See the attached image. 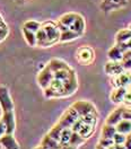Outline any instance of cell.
I'll list each match as a JSON object with an SVG mask.
<instances>
[{
	"mask_svg": "<svg viewBox=\"0 0 131 149\" xmlns=\"http://www.w3.org/2000/svg\"><path fill=\"white\" fill-rule=\"evenodd\" d=\"M41 27L44 29V32H45V34L47 36L45 47H50L56 44V43H59L60 31L58 28V25H56V22L47 20V22H44V23H41Z\"/></svg>",
	"mask_w": 131,
	"mask_h": 149,
	"instance_id": "obj_1",
	"label": "cell"
},
{
	"mask_svg": "<svg viewBox=\"0 0 131 149\" xmlns=\"http://www.w3.org/2000/svg\"><path fill=\"white\" fill-rule=\"evenodd\" d=\"M75 58L79 65H92L95 60V52L91 47L82 45L77 49Z\"/></svg>",
	"mask_w": 131,
	"mask_h": 149,
	"instance_id": "obj_2",
	"label": "cell"
},
{
	"mask_svg": "<svg viewBox=\"0 0 131 149\" xmlns=\"http://www.w3.org/2000/svg\"><path fill=\"white\" fill-rule=\"evenodd\" d=\"M79 119V115L78 113L76 112V110L72 107V106H69L65 112L63 114L60 116L58 123L62 127V128H71V125L76 122V120Z\"/></svg>",
	"mask_w": 131,
	"mask_h": 149,
	"instance_id": "obj_3",
	"label": "cell"
},
{
	"mask_svg": "<svg viewBox=\"0 0 131 149\" xmlns=\"http://www.w3.org/2000/svg\"><path fill=\"white\" fill-rule=\"evenodd\" d=\"M0 107L2 112L14 111V102L10 96L9 89L6 86H0Z\"/></svg>",
	"mask_w": 131,
	"mask_h": 149,
	"instance_id": "obj_4",
	"label": "cell"
},
{
	"mask_svg": "<svg viewBox=\"0 0 131 149\" xmlns=\"http://www.w3.org/2000/svg\"><path fill=\"white\" fill-rule=\"evenodd\" d=\"M111 85L113 88L115 87H130L131 86V71L124 70L121 74L113 76L111 79Z\"/></svg>",
	"mask_w": 131,
	"mask_h": 149,
	"instance_id": "obj_5",
	"label": "cell"
},
{
	"mask_svg": "<svg viewBox=\"0 0 131 149\" xmlns=\"http://www.w3.org/2000/svg\"><path fill=\"white\" fill-rule=\"evenodd\" d=\"M71 106L78 113L79 118L80 116H84L86 114H89V113H97V110L94 106V104H92V103L88 102V101H83V100L82 101H77Z\"/></svg>",
	"mask_w": 131,
	"mask_h": 149,
	"instance_id": "obj_6",
	"label": "cell"
},
{
	"mask_svg": "<svg viewBox=\"0 0 131 149\" xmlns=\"http://www.w3.org/2000/svg\"><path fill=\"white\" fill-rule=\"evenodd\" d=\"M1 121L5 124L6 128V133L8 134H14L16 130V119H15V112L14 111H6L2 112Z\"/></svg>",
	"mask_w": 131,
	"mask_h": 149,
	"instance_id": "obj_7",
	"label": "cell"
},
{
	"mask_svg": "<svg viewBox=\"0 0 131 149\" xmlns=\"http://www.w3.org/2000/svg\"><path fill=\"white\" fill-rule=\"evenodd\" d=\"M128 6V0H103L101 3V9L104 13H110L122 9Z\"/></svg>",
	"mask_w": 131,
	"mask_h": 149,
	"instance_id": "obj_8",
	"label": "cell"
},
{
	"mask_svg": "<svg viewBox=\"0 0 131 149\" xmlns=\"http://www.w3.org/2000/svg\"><path fill=\"white\" fill-rule=\"evenodd\" d=\"M52 79H53V72L50 70V68H49L47 65H45V67L38 72V77H36L38 86H40L43 91L49 87V85L52 81Z\"/></svg>",
	"mask_w": 131,
	"mask_h": 149,
	"instance_id": "obj_9",
	"label": "cell"
},
{
	"mask_svg": "<svg viewBox=\"0 0 131 149\" xmlns=\"http://www.w3.org/2000/svg\"><path fill=\"white\" fill-rule=\"evenodd\" d=\"M78 88V80H77V74L76 71H74L66 80H63V89H65V97H69Z\"/></svg>",
	"mask_w": 131,
	"mask_h": 149,
	"instance_id": "obj_10",
	"label": "cell"
},
{
	"mask_svg": "<svg viewBox=\"0 0 131 149\" xmlns=\"http://www.w3.org/2000/svg\"><path fill=\"white\" fill-rule=\"evenodd\" d=\"M56 25H58V28L60 31V40H59V42H61V43L71 42V41H75V40L80 37L78 34H76L75 32H72L71 29H69V28L63 26V25H61L59 23H56Z\"/></svg>",
	"mask_w": 131,
	"mask_h": 149,
	"instance_id": "obj_11",
	"label": "cell"
},
{
	"mask_svg": "<svg viewBox=\"0 0 131 149\" xmlns=\"http://www.w3.org/2000/svg\"><path fill=\"white\" fill-rule=\"evenodd\" d=\"M0 147L2 149H20L18 141L14 137V134L5 133L0 137Z\"/></svg>",
	"mask_w": 131,
	"mask_h": 149,
	"instance_id": "obj_12",
	"label": "cell"
},
{
	"mask_svg": "<svg viewBox=\"0 0 131 149\" xmlns=\"http://www.w3.org/2000/svg\"><path fill=\"white\" fill-rule=\"evenodd\" d=\"M104 71L105 74H107L109 76H116V74H121L124 71V68L122 65L121 61H107L106 65L104 67Z\"/></svg>",
	"mask_w": 131,
	"mask_h": 149,
	"instance_id": "obj_13",
	"label": "cell"
},
{
	"mask_svg": "<svg viewBox=\"0 0 131 149\" xmlns=\"http://www.w3.org/2000/svg\"><path fill=\"white\" fill-rule=\"evenodd\" d=\"M69 29H71L72 32H75L76 34H78L80 37L84 35L85 29H86V22H85V18L80 14L77 15V17L74 20V23L70 25Z\"/></svg>",
	"mask_w": 131,
	"mask_h": 149,
	"instance_id": "obj_14",
	"label": "cell"
},
{
	"mask_svg": "<svg viewBox=\"0 0 131 149\" xmlns=\"http://www.w3.org/2000/svg\"><path fill=\"white\" fill-rule=\"evenodd\" d=\"M125 50L120 44H114L109 51H107V58L110 61H122L123 59V52Z\"/></svg>",
	"mask_w": 131,
	"mask_h": 149,
	"instance_id": "obj_15",
	"label": "cell"
},
{
	"mask_svg": "<svg viewBox=\"0 0 131 149\" xmlns=\"http://www.w3.org/2000/svg\"><path fill=\"white\" fill-rule=\"evenodd\" d=\"M127 87H115L113 88L111 95H110V100L111 102L114 104H122L123 101V97H124V94L127 92Z\"/></svg>",
	"mask_w": 131,
	"mask_h": 149,
	"instance_id": "obj_16",
	"label": "cell"
},
{
	"mask_svg": "<svg viewBox=\"0 0 131 149\" xmlns=\"http://www.w3.org/2000/svg\"><path fill=\"white\" fill-rule=\"evenodd\" d=\"M47 65L50 68V70H51L52 72H56L58 70H62V69H68V68H70V65H68L66 61H63L62 59H58V58L51 59L47 63Z\"/></svg>",
	"mask_w": 131,
	"mask_h": 149,
	"instance_id": "obj_17",
	"label": "cell"
},
{
	"mask_svg": "<svg viewBox=\"0 0 131 149\" xmlns=\"http://www.w3.org/2000/svg\"><path fill=\"white\" fill-rule=\"evenodd\" d=\"M121 120H122V107H118V109H115L114 111L110 113V115L107 116L105 123L115 127Z\"/></svg>",
	"mask_w": 131,
	"mask_h": 149,
	"instance_id": "obj_18",
	"label": "cell"
},
{
	"mask_svg": "<svg viewBox=\"0 0 131 149\" xmlns=\"http://www.w3.org/2000/svg\"><path fill=\"white\" fill-rule=\"evenodd\" d=\"M131 38V29L123 28L115 34V44H124Z\"/></svg>",
	"mask_w": 131,
	"mask_h": 149,
	"instance_id": "obj_19",
	"label": "cell"
},
{
	"mask_svg": "<svg viewBox=\"0 0 131 149\" xmlns=\"http://www.w3.org/2000/svg\"><path fill=\"white\" fill-rule=\"evenodd\" d=\"M95 128H96L95 125H91V124H87V123L83 122L80 129H79V131L77 133L80 137H83L84 139H88V138H91L93 136V133L95 132Z\"/></svg>",
	"mask_w": 131,
	"mask_h": 149,
	"instance_id": "obj_20",
	"label": "cell"
},
{
	"mask_svg": "<svg viewBox=\"0 0 131 149\" xmlns=\"http://www.w3.org/2000/svg\"><path fill=\"white\" fill-rule=\"evenodd\" d=\"M77 15H78V13H67V14H63L60 18L58 19L56 23H59V24H61V25H63V26L69 28L70 25L74 23V20L77 17Z\"/></svg>",
	"mask_w": 131,
	"mask_h": 149,
	"instance_id": "obj_21",
	"label": "cell"
},
{
	"mask_svg": "<svg viewBox=\"0 0 131 149\" xmlns=\"http://www.w3.org/2000/svg\"><path fill=\"white\" fill-rule=\"evenodd\" d=\"M115 130H116V132L122 133V134H125V136L130 134L131 133V121L123 120V119H122L121 121L115 125Z\"/></svg>",
	"mask_w": 131,
	"mask_h": 149,
	"instance_id": "obj_22",
	"label": "cell"
},
{
	"mask_svg": "<svg viewBox=\"0 0 131 149\" xmlns=\"http://www.w3.org/2000/svg\"><path fill=\"white\" fill-rule=\"evenodd\" d=\"M41 145H43L44 147H47L49 149H60V145H59V142L56 141V139H53L52 137H50L49 134H45L42 140H41Z\"/></svg>",
	"mask_w": 131,
	"mask_h": 149,
	"instance_id": "obj_23",
	"label": "cell"
},
{
	"mask_svg": "<svg viewBox=\"0 0 131 149\" xmlns=\"http://www.w3.org/2000/svg\"><path fill=\"white\" fill-rule=\"evenodd\" d=\"M71 133H72V130L70 128H63L62 131H61V133H60L59 140H58L59 145L60 146H67V145H69Z\"/></svg>",
	"mask_w": 131,
	"mask_h": 149,
	"instance_id": "obj_24",
	"label": "cell"
},
{
	"mask_svg": "<svg viewBox=\"0 0 131 149\" xmlns=\"http://www.w3.org/2000/svg\"><path fill=\"white\" fill-rule=\"evenodd\" d=\"M22 33H23V36L25 38L26 43H27L29 47H36V37H35V33L33 32H29L26 28L22 27Z\"/></svg>",
	"mask_w": 131,
	"mask_h": 149,
	"instance_id": "obj_25",
	"label": "cell"
},
{
	"mask_svg": "<svg viewBox=\"0 0 131 149\" xmlns=\"http://www.w3.org/2000/svg\"><path fill=\"white\" fill-rule=\"evenodd\" d=\"M35 37H36V47H45V44H47V36L44 32V29L41 27L38 32L35 33Z\"/></svg>",
	"mask_w": 131,
	"mask_h": 149,
	"instance_id": "obj_26",
	"label": "cell"
},
{
	"mask_svg": "<svg viewBox=\"0 0 131 149\" xmlns=\"http://www.w3.org/2000/svg\"><path fill=\"white\" fill-rule=\"evenodd\" d=\"M115 127L114 125H110V124H104L103 128H102V130H101V137L102 138H110V139H112L113 136L115 134Z\"/></svg>",
	"mask_w": 131,
	"mask_h": 149,
	"instance_id": "obj_27",
	"label": "cell"
},
{
	"mask_svg": "<svg viewBox=\"0 0 131 149\" xmlns=\"http://www.w3.org/2000/svg\"><path fill=\"white\" fill-rule=\"evenodd\" d=\"M23 27L26 28L29 32H33V33H36L38 29L41 28V23L38 22V20H33V19H29V20H26L23 25Z\"/></svg>",
	"mask_w": 131,
	"mask_h": 149,
	"instance_id": "obj_28",
	"label": "cell"
},
{
	"mask_svg": "<svg viewBox=\"0 0 131 149\" xmlns=\"http://www.w3.org/2000/svg\"><path fill=\"white\" fill-rule=\"evenodd\" d=\"M80 119L83 120L84 123H87V124L96 127L97 120H98V113H89V114H86L84 116H80Z\"/></svg>",
	"mask_w": 131,
	"mask_h": 149,
	"instance_id": "obj_29",
	"label": "cell"
},
{
	"mask_svg": "<svg viewBox=\"0 0 131 149\" xmlns=\"http://www.w3.org/2000/svg\"><path fill=\"white\" fill-rule=\"evenodd\" d=\"M85 141H86V139H84L83 137H80L77 132L72 131L71 137H70V141H69V145L70 146H74V147H79L83 143H85Z\"/></svg>",
	"mask_w": 131,
	"mask_h": 149,
	"instance_id": "obj_30",
	"label": "cell"
},
{
	"mask_svg": "<svg viewBox=\"0 0 131 149\" xmlns=\"http://www.w3.org/2000/svg\"><path fill=\"white\" fill-rule=\"evenodd\" d=\"M62 129H63V128H62V127H61V125H60V124L56 122V124H54V125H53V127L50 129V131L47 132V134H49L50 137H52L53 139H56V141H58V140H59V137H60V133H61V131H62Z\"/></svg>",
	"mask_w": 131,
	"mask_h": 149,
	"instance_id": "obj_31",
	"label": "cell"
},
{
	"mask_svg": "<svg viewBox=\"0 0 131 149\" xmlns=\"http://www.w3.org/2000/svg\"><path fill=\"white\" fill-rule=\"evenodd\" d=\"M112 139L114 145H124V142L127 140V136L122 134V133H119V132H115V134L113 136Z\"/></svg>",
	"mask_w": 131,
	"mask_h": 149,
	"instance_id": "obj_32",
	"label": "cell"
},
{
	"mask_svg": "<svg viewBox=\"0 0 131 149\" xmlns=\"http://www.w3.org/2000/svg\"><path fill=\"white\" fill-rule=\"evenodd\" d=\"M122 104L125 105L127 107H130L131 106V87H128L127 92H125V94H124V97H123Z\"/></svg>",
	"mask_w": 131,
	"mask_h": 149,
	"instance_id": "obj_33",
	"label": "cell"
},
{
	"mask_svg": "<svg viewBox=\"0 0 131 149\" xmlns=\"http://www.w3.org/2000/svg\"><path fill=\"white\" fill-rule=\"evenodd\" d=\"M97 143H100L101 146H103L105 148H107V147H110V146H112L114 145V142H113V139H110V138H100L98 139V142Z\"/></svg>",
	"mask_w": 131,
	"mask_h": 149,
	"instance_id": "obj_34",
	"label": "cell"
},
{
	"mask_svg": "<svg viewBox=\"0 0 131 149\" xmlns=\"http://www.w3.org/2000/svg\"><path fill=\"white\" fill-rule=\"evenodd\" d=\"M122 119L131 121V109L130 107H122Z\"/></svg>",
	"mask_w": 131,
	"mask_h": 149,
	"instance_id": "obj_35",
	"label": "cell"
},
{
	"mask_svg": "<svg viewBox=\"0 0 131 149\" xmlns=\"http://www.w3.org/2000/svg\"><path fill=\"white\" fill-rule=\"evenodd\" d=\"M8 34H9V28H8V26L0 27V42H2L3 40H6V37L8 36Z\"/></svg>",
	"mask_w": 131,
	"mask_h": 149,
	"instance_id": "obj_36",
	"label": "cell"
},
{
	"mask_svg": "<svg viewBox=\"0 0 131 149\" xmlns=\"http://www.w3.org/2000/svg\"><path fill=\"white\" fill-rule=\"evenodd\" d=\"M124 146L127 149H131V134H128L127 136V140L124 142Z\"/></svg>",
	"mask_w": 131,
	"mask_h": 149,
	"instance_id": "obj_37",
	"label": "cell"
},
{
	"mask_svg": "<svg viewBox=\"0 0 131 149\" xmlns=\"http://www.w3.org/2000/svg\"><path fill=\"white\" fill-rule=\"evenodd\" d=\"M5 133H6V128H5V124L2 123L1 119H0V137H2Z\"/></svg>",
	"mask_w": 131,
	"mask_h": 149,
	"instance_id": "obj_38",
	"label": "cell"
},
{
	"mask_svg": "<svg viewBox=\"0 0 131 149\" xmlns=\"http://www.w3.org/2000/svg\"><path fill=\"white\" fill-rule=\"evenodd\" d=\"M123 45H124V47H125L127 50H131V38L127 42V43H124Z\"/></svg>",
	"mask_w": 131,
	"mask_h": 149,
	"instance_id": "obj_39",
	"label": "cell"
},
{
	"mask_svg": "<svg viewBox=\"0 0 131 149\" xmlns=\"http://www.w3.org/2000/svg\"><path fill=\"white\" fill-rule=\"evenodd\" d=\"M60 149H77V147H74V146H70V145H67V146H61Z\"/></svg>",
	"mask_w": 131,
	"mask_h": 149,
	"instance_id": "obj_40",
	"label": "cell"
},
{
	"mask_svg": "<svg viewBox=\"0 0 131 149\" xmlns=\"http://www.w3.org/2000/svg\"><path fill=\"white\" fill-rule=\"evenodd\" d=\"M3 26H7V24H6V22L3 20V18L0 15V27H3Z\"/></svg>",
	"mask_w": 131,
	"mask_h": 149,
	"instance_id": "obj_41",
	"label": "cell"
},
{
	"mask_svg": "<svg viewBox=\"0 0 131 149\" xmlns=\"http://www.w3.org/2000/svg\"><path fill=\"white\" fill-rule=\"evenodd\" d=\"M114 149H127L124 145H114Z\"/></svg>",
	"mask_w": 131,
	"mask_h": 149,
	"instance_id": "obj_42",
	"label": "cell"
},
{
	"mask_svg": "<svg viewBox=\"0 0 131 149\" xmlns=\"http://www.w3.org/2000/svg\"><path fill=\"white\" fill-rule=\"evenodd\" d=\"M34 149H49V148H47V147H44L43 145H41V143H40V145H38V147H35Z\"/></svg>",
	"mask_w": 131,
	"mask_h": 149,
	"instance_id": "obj_43",
	"label": "cell"
},
{
	"mask_svg": "<svg viewBox=\"0 0 131 149\" xmlns=\"http://www.w3.org/2000/svg\"><path fill=\"white\" fill-rule=\"evenodd\" d=\"M95 149H106L105 147H103V146H101L100 143H97L96 146H95Z\"/></svg>",
	"mask_w": 131,
	"mask_h": 149,
	"instance_id": "obj_44",
	"label": "cell"
},
{
	"mask_svg": "<svg viewBox=\"0 0 131 149\" xmlns=\"http://www.w3.org/2000/svg\"><path fill=\"white\" fill-rule=\"evenodd\" d=\"M106 149H114V145H112V146H110V147H107Z\"/></svg>",
	"mask_w": 131,
	"mask_h": 149,
	"instance_id": "obj_45",
	"label": "cell"
},
{
	"mask_svg": "<svg viewBox=\"0 0 131 149\" xmlns=\"http://www.w3.org/2000/svg\"><path fill=\"white\" fill-rule=\"evenodd\" d=\"M128 28H129V29H131V24H130V26H129V27H128Z\"/></svg>",
	"mask_w": 131,
	"mask_h": 149,
	"instance_id": "obj_46",
	"label": "cell"
},
{
	"mask_svg": "<svg viewBox=\"0 0 131 149\" xmlns=\"http://www.w3.org/2000/svg\"><path fill=\"white\" fill-rule=\"evenodd\" d=\"M130 71H131V70H130Z\"/></svg>",
	"mask_w": 131,
	"mask_h": 149,
	"instance_id": "obj_47",
	"label": "cell"
},
{
	"mask_svg": "<svg viewBox=\"0 0 131 149\" xmlns=\"http://www.w3.org/2000/svg\"><path fill=\"white\" fill-rule=\"evenodd\" d=\"M130 134H131V133H130Z\"/></svg>",
	"mask_w": 131,
	"mask_h": 149,
	"instance_id": "obj_48",
	"label": "cell"
},
{
	"mask_svg": "<svg viewBox=\"0 0 131 149\" xmlns=\"http://www.w3.org/2000/svg\"><path fill=\"white\" fill-rule=\"evenodd\" d=\"M130 87H131V86H130Z\"/></svg>",
	"mask_w": 131,
	"mask_h": 149,
	"instance_id": "obj_49",
	"label": "cell"
}]
</instances>
